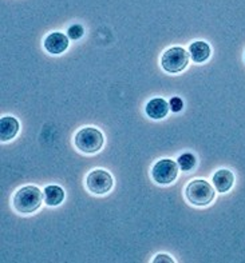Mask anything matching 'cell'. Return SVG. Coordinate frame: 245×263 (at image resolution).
Here are the masks:
<instances>
[{
    "label": "cell",
    "instance_id": "cell-12",
    "mask_svg": "<svg viewBox=\"0 0 245 263\" xmlns=\"http://www.w3.org/2000/svg\"><path fill=\"white\" fill-rule=\"evenodd\" d=\"M44 202L47 206H58L64 199V191L62 187L51 184L44 189Z\"/></svg>",
    "mask_w": 245,
    "mask_h": 263
},
{
    "label": "cell",
    "instance_id": "cell-5",
    "mask_svg": "<svg viewBox=\"0 0 245 263\" xmlns=\"http://www.w3.org/2000/svg\"><path fill=\"white\" fill-rule=\"evenodd\" d=\"M178 175V164L171 159H161L151 168V178L155 183L170 184Z\"/></svg>",
    "mask_w": 245,
    "mask_h": 263
},
{
    "label": "cell",
    "instance_id": "cell-2",
    "mask_svg": "<svg viewBox=\"0 0 245 263\" xmlns=\"http://www.w3.org/2000/svg\"><path fill=\"white\" fill-rule=\"evenodd\" d=\"M185 197L195 206H208L215 199L216 194L213 186L204 179L191 180L185 189Z\"/></svg>",
    "mask_w": 245,
    "mask_h": 263
},
{
    "label": "cell",
    "instance_id": "cell-10",
    "mask_svg": "<svg viewBox=\"0 0 245 263\" xmlns=\"http://www.w3.org/2000/svg\"><path fill=\"white\" fill-rule=\"evenodd\" d=\"M19 122L14 117H3L0 119V139L2 142H8L16 137L19 131Z\"/></svg>",
    "mask_w": 245,
    "mask_h": 263
},
{
    "label": "cell",
    "instance_id": "cell-9",
    "mask_svg": "<svg viewBox=\"0 0 245 263\" xmlns=\"http://www.w3.org/2000/svg\"><path fill=\"white\" fill-rule=\"evenodd\" d=\"M212 182H213V186L216 187L218 193H228L235 183V175L229 170L222 168V170H218L217 173H215V175L212 177Z\"/></svg>",
    "mask_w": 245,
    "mask_h": 263
},
{
    "label": "cell",
    "instance_id": "cell-16",
    "mask_svg": "<svg viewBox=\"0 0 245 263\" xmlns=\"http://www.w3.org/2000/svg\"><path fill=\"white\" fill-rule=\"evenodd\" d=\"M153 262L154 263H160V262H166V263H173L174 260H173V258L169 257V255H166V254H160V255H157V257L153 259Z\"/></svg>",
    "mask_w": 245,
    "mask_h": 263
},
{
    "label": "cell",
    "instance_id": "cell-15",
    "mask_svg": "<svg viewBox=\"0 0 245 263\" xmlns=\"http://www.w3.org/2000/svg\"><path fill=\"white\" fill-rule=\"evenodd\" d=\"M169 107H170V110L173 111V112H180V111L184 108V102H182L181 98H171L170 102H169Z\"/></svg>",
    "mask_w": 245,
    "mask_h": 263
},
{
    "label": "cell",
    "instance_id": "cell-4",
    "mask_svg": "<svg viewBox=\"0 0 245 263\" xmlns=\"http://www.w3.org/2000/svg\"><path fill=\"white\" fill-rule=\"evenodd\" d=\"M190 55L182 47H171L164 52L161 58V66L166 72L177 73L181 72L189 64Z\"/></svg>",
    "mask_w": 245,
    "mask_h": 263
},
{
    "label": "cell",
    "instance_id": "cell-14",
    "mask_svg": "<svg viewBox=\"0 0 245 263\" xmlns=\"http://www.w3.org/2000/svg\"><path fill=\"white\" fill-rule=\"evenodd\" d=\"M67 33H68V37H70V39L78 40V39H81V37L83 36L84 30H83V27H82L81 24H74V26H71L70 28H68Z\"/></svg>",
    "mask_w": 245,
    "mask_h": 263
},
{
    "label": "cell",
    "instance_id": "cell-11",
    "mask_svg": "<svg viewBox=\"0 0 245 263\" xmlns=\"http://www.w3.org/2000/svg\"><path fill=\"white\" fill-rule=\"evenodd\" d=\"M189 55L195 63H204L211 57V46L202 40L193 42L189 46Z\"/></svg>",
    "mask_w": 245,
    "mask_h": 263
},
{
    "label": "cell",
    "instance_id": "cell-1",
    "mask_svg": "<svg viewBox=\"0 0 245 263\" xmlns=\"http://www.w3.org/2000/svg\"><path fill=\"white\" fill-rule=\"evenodd\" d=\"M44 194L37 186H26L18 190L12 199L15 210L21 214H31L42 206Z\"/></svg>",
    "mask_w": 245,
    "mask_h": 263
},
{
    "label": "cell",
    "instance_id": "cell-3",
    "mask_svg": "<svg viewBox=\"0 0 245 263\" xmlns=\"http://www.w3.org/2000/svg\"><path fill=\"white\" fill-rule=\"evenodd\" d=\"M75 146L84 154H95L103 146V135L95 127H84L75 135Z\"/></svg>",
    "mask_w": 245,
    "mask_h": 263
},
{
    "label": "cell",
    "instance_id": "cell-8",
    "mask_svg": "<svg viewBox=\"0 0 245 263\" xmlns=\"http://www.w3.org/2000/svg\"><path fill=\"white\" fill-rule=\"evenodd\" d=\"M169 103L162 98H153L151 100H149V103L145 107V111L148 114V117L150 119L160 120L164 119L169 112Z\"/></svg>",
    "mask_w": 245,
    "mask_h": 263
},
{
    "label": "cell",
    "instance_id": "cell-7",
    "mask_svg": "<svg viewBox=\"0 0 245 263\" xmlns=\"http://www.w3.org/2000/svg\"><path fill=\"white\" fill-rule=\"evenodd\" d=\"M68 36L62 32H52L44 39V48L52 55H59L67 50Z\"/></svg>",
    "mask_w": 245,
    "mask_h": 263
},
{
    "label": "cell",
    "instance_id": "cell-13",
    "mask_svg": "<svg viewBox=\"0 0 245 263\" xmlns=\"http://www.w3.org/2000/svg\"><path fill=\"white\" fill-rule=\"evenodd\" d=\"M196 163H197V160H196V157L191 153H184L177 159L178 167L181 168V171H185V173L193 170L196 167Z\"/></svg>",
    "mask_w": 245,
    "mask_h": 263
},
{
    "label": "cell",
    "instance_id": "cell-6",
    "mask_svg": "<svg viewBox=\"0 0 245 263\" xmlns=\"http://www.w3.org/2000/svg\"><path fill=\"white\" fill-rule=\"evenodd\" d=\"M86 186L89 191L97 195H103L108 194L113 187V178L110 174L104 170H94L91 171L86 179Z\"/></svg>",
    "mask_w": 245,
    "mask_h": 263
}]
</instances>
